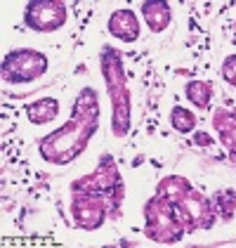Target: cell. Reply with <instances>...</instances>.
<instances>
[{
	"instance_id": "6da1fadb",
	"label": "cell",
	"mask_w": 236,
	"mask_h": 248,
	"mask_svg": "<svg viewBox=\"0 0 236 248\" xmlns=\"http://www.w3.org/2000/svg\"><path fill=\"white\" fill-rule=\"evenodd\" d=\"M99 125V97L92 88H83L76 97L74 114L64 128L40 140V156L47 163L64 166L85 152L90 137Z\"/></svg>"
},
{
	"instance_id": "7a4b0ae2",
	"label": "cell",
	"mask_w": 236,
	"mask_h": 248,
	"mask_svg": "<svg viewBox=\"0 0 236 248\" xmlns=\"http://www.w3.org/2000/svg\"><path fill=\"white\" fill-rule=\"evenodd\" d=\"M102 76L106 83V95L114 107L111 128L118 140H123L130 130V90L123 71V57L116 47H104L102 50Z\"/></svg>"
},
{
	"instance_id": "3957f363",
	"label": "cell",
	"mask_w": 236,
	"mask_h": 248,
	"mask_svg": "<svg viewBox=\"0 0 236 248\" xmlns=\"http://www.w3.org/2000/svg\"><path fill=\"white\" fill-rule=\"evenodd\" d=\"M184 222L177 213V206L173 201L154 196L147 206H144V234L156 241V244H175L184 234Z\"/></svg>"
},
{
	"instance_id": "277c9868",
	"label": "cell",
	"mask_w": 236,
	"mask_h": 248,
	"mask_svg": "<svg viewBox=\"0 0 236 248\" xmlns=\"http://www.w3.org/2000/svg\"><path fill=\"white\" fill-rule=\"evenodd\" d=\"M71 191H83V194H95L106 199L114 208H118V203L123 201V180H120V172L118 166L114 161L111 154H104L102 161H99L97 170L90 172L88 177H80L71 185Z\"/></svg>"
},
{
	"instance_id": "5b68a950",
	"label": "cell",
	"mask_w": 236,
	"mask_h": 248,
	"mask_svg": "<svg viewBox=\"0 0 236 248\" xmlns=\"http://www.w3.org/2000/svg\"><path fill=\"white\" fill-rule=\"evenodd\" d=\"M47 66H50V62L43 52L31 50V47H19L2 59V80L12 83V85L33 83L43 74H47Z\"/></svg>"
},
{
	"instance_id": "8992f818",
	"label": "cell",
	"mask_w": 236,
	"mask_h": 248,
	"mask_svg": "<svg viewBox=\"0 0 236 248\" xmlns=\"http://www.w3.org/2000/svg\"><path fill=\"white\" fill-rule=\"evenodd\" d=\"M66 17H69V10L59 0H36V2H29L26 12H24L26 26L38 31V33H50V31L61 29L66 24Z\"/></svg>"
},
{
	"instance_id": "52a82bcc",
	"label": "cell",
	"mask_w": 236,
	"mask_h": 248,
	"mask_svg": "<svg viewBox=\"0 0 236 248\" xmlns=\"http://www.w3.org/2000/svg\"><path fill=\"white\" fill-rule=\"evenodd\" d=\"M109 201L95 196V194H83V191H74V201H71V215L76 220L80 229H97L106 215H109Z\"/></svg>"
},
{
	"instance_id": "ba28073f",
	"label": "cell",
	"mask_w": 236,
	"mask_h": 248,
	"mask_svg": "<svg viewBox=\"0 0 236 248\" xmlns=\"http://www.w3.org/2000/svg\"><path fill=\"white\" fill-rule=\"evenodd\" d=\"M175 206H177V213H179V217H182L187 232H194V229H198V227H210L213 220H215L210 201L203 199V196L194 189L189 191L179 203H175Z\"/></svg>"
},
{
	"instance_id": "9c48e42d",
	"label": "cell",
	"mask_w": 236,
	"mask_h": 248,
	"mask_svg": "<svg viewBox=\"0 0 236 248\" xmlns=\"http://www.w3.org/2000/svg\"><path fill=\"white\" fill-rule=\"evenodd\" d=\"M106 29L123 43H135L139 38V19L133 10H116L106 21Z\"/></svg>"
},
{
	"instance_id": "30bf717a",
	"label": "cell",
	"mask_w": 236,
	"mask_h": 248,
	"mask_svg": "<svg viewBox=\"0 0 236 248\" xmlns=\"http://www.w3.org/2000/svg\"><path fill=\"white\" fill-rule=\"evenodd\" d=\"M222 144L236 158V109H217L213 118Z\"/></svg>"
},
{
	"instance_id": "8fae6325",
	"label": "cell",
	"mask_w": 236,
	"mask_h": 248,
	"mask_svg": "<svg viewBox=\"0 0 236 248\" xmlns=\"http://www.w3.org/2000/svg\"><path fill=\"white\" fill-rule=\"evenodd\" d=\"M142 17H144L147 26H149L154 33H161V31H165L168 24H170V7H168V2H161V0L144 2V5H142Z\"/></svg>"
},
{
	"instance_id": "7c38bea8",
	"label": "cell",
	"mask_w": 236,
	"mask_h": 248,
	"mask_svg": "<svg viewBox=\"0 0 236 248\" xmlns=\"http://www.w3.org/2000/svg\"><path fill=\"white\" fill-rule=\"evenodd\" d=\"M59 114V102L55 97H43L38 102L29 104L26 107V118L33 123V125H45L50 121H55Z\"/></svg>"
},
{
	"instance_id": "4fadbf2b",
	"label": "cell",
	"mask_w": 236,
	"mask_h": 248,
	"mask_svg": "<svg viewBox=\"0 0 236 248\" xmlns=\"http://www.w3.org/2000/svg\"><path fill=\"white\" fill-rule=\"evenodd\" d=\"M189 191H192V185H189L184 177H177V175L165 177V180L158 185V196H163V199H168V201H173V203H179Z\"/></svg>"
},
{
	"instance_id": "5bb4252c",
	"label": "cell",
	"mask_w": 236,
	"mask_h": 248,
	"mask_svg": "<svg viewBox=\"0 0 236 248\" xmlns=\"http://www.w3.org/2000/svg\"><path fill=\"white\" fill-rule=\"evenodd\" d=\"M187 99L198 109H208V104L213 99V88L203 80H189L187 83Z\"/></svg>"
},
{
	"instance_id": "9a60e30c",
	"label": "cell",
	"mask_w": 236,
	"mask_h": 248,
	"mask_svg": "<svg viewBox=\"0 0 236 248\" xmlns=\"http://www.w3.org/2000/svg\"><path fill=\"white\" fill-rule=\"evenodd\" d=\"M210 206H213V215H215V220L217 217L229 220V217L234 215V210H236V194L234 191H229V189L217 191L215 199L210 201Z\"/></svg>"
},
{
	"instance_id": "2e32d148",
	"label": "cell",
	"mask_w": 236,
	"mask_h": 248,
	"mask_svg": "<svg viewBox=\"0 0 236 248\" xmlns=\"http://www.w3.org/2000/svg\"><path fill=\"white\" fill-rule=\"evenodd\" d=\"M170 125L175 128L177 133L187 135L196 128V116L192 114L189 109H184V107H175L173 114H170Z\"/></svg>"
},
{
	"instance_id": "e0dca14e",
	"label": "cell",
	"mask_w": 236,
	"mask_h": 248,
	"mask_svg": "<svg viewBox=\"0 0 236 248\" xmlns=\"http://www.w3.org/2000/svg\"><path fill=\"white\" fill-rule=\"evenodd\" d=\"M222 78L236 88V55H229L222 62Z\"/></svg>"
},
{
	"instance_id": "ac0fdd59",
	"label": "cell",
	"mask_w": 236,
	"mask_h": 248,
	"mask_svg": "<svg viewBox=\"0 0 236 248\" xmlns=\"http://www.w3.org/2000/svg\"><path fill=\"white\" fill-rule=\"evenodd\" d=\"M198 142H203L201 147H208V144H213V137H210V135H206V133H198L196 135V144Z\"/></svg>"
}]
</instances>
